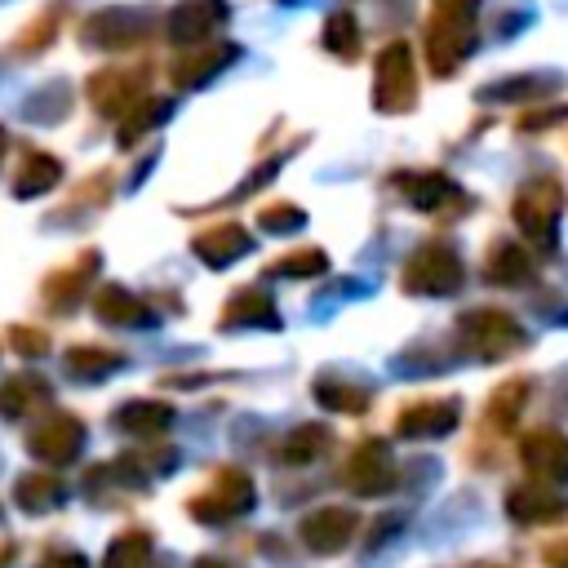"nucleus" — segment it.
Returning a JSON list of instances; mask_svg holds the SVG:
<instances>
[{"label":"nucleus","mask_w":568,"mask_h":568,"mask_svg":"<svg viewBox=\"0 0 568 568\" xmlns=\"http://www.w3.org/2000/svg\"><path fill=\"white\" fill-rule=\"evenodd\" d=\"M0 155H4V129H0Z\"/></svg>","instance_id":"393cba45"},{"label":"nucleus","mask_w":568,"mask_h":568,"mask_svg":"<svg viewBox=\"0 0 568 568\" xmlns=\"http://www.w3.org/2000/svg\"><path fill=\"white\" fill-rule=\"evenodd\" d=\"M169 413L164 408H155V404H129L124 413H120V426H129V430H151V426H160Z\"/></svg>","instance_id":"b1692460"},{"label":"nucleus","mask_w":568,"mask_h":568,"mask_svg":"<svg viewBox=\"0 0 568 568\" xmlns=\"http://www.w3.org/2000/svg\"><path fill=\"white\" fill-rule=\"evenodd\" d=\"M475 13L479 0H439L430 18V67L453 75V67L475 49Z\"/></svg>","instance_id":"f257e3e1"},{"label":"nucleus","mask_w":568,"mask_h":568,"mask_svg":"<svg viewBox=\"0 0 568 568\" xmlns=\"http://www.w3.org/2000/svg\"><path fill=\"white\" fill-rule=\"evenodd\" d=\"M244 248H248V235H244L235 222H217V226H209L204 235H195V253H200L209 266H226V262L244 257Z\"/></svg>","instance_id":"9d476101"},{"label":"nucleus","mask_w":568,"mask_h":568,"mask_svg":"<svg viewBox=\"0 0 568 568\" xmlns=\"http://www.w3.org/2000/svg\"><path fill=\"white\" fill-rule=\"evenodd\" d=\"M226 324H275V311L262 288H248L226 306Z\"/></svg>","instance_id":"f3484780"},{"label":"nucleus","mask_w":568,"mask_h":568,"mask_svg":"<svg viewBox=\"0 0 568 568\" xmlns=\"http://www.w3.org/2000/svg\"><path fill=\"white\" fill-rule=\"evenodd\" d=\"M226 62H235V44H226V40H217V44H200L195 53H186V58L178 62L173 80H178L182 89H191V84L213 80V75H217Z\"/></svg>","instance_id":"1a4fd4ad"},{"label":"nucleus","mask_w":568,"mask_h":568,"mask_svg":"<svg viewBox=\"0 0 568 568\" xmlns=\"http://www.w3.org/2000/svg\"><path fill=\"white\" fill-rule=\"evenodd\" d=\"M484 275H488L493 284H506V288H515V284L532 280V257H528L524 248H515V244H493V257H488Z\"/></svg>","instance_id":"f8f14e48"},{"label":"nucleus","mask_w":568,"mask_h":568,"mask_svg":"<svg viewBox=\"0 0 568 568\" xmlns=\"http://www.w3.org/2000/svg\"><path fill=\"white\" fill-rule=\"evenodd\" d=\"M31 395H40V382L36 377H22V382H9L4 395H0V413H22L31 404Z\"/></svg>","instance_id":"4be33fe9"},{"label":"nucleus","mask_w":568,"mask_h":568,"mask_svg":"<svg viewBox=\"0 0 568 568\" xmlns=\"http://www.w3.org/2000/svg\"><path fill=\"white\" fill-rule=\"evenodd\" d=\"M417 98V80H413V53L404 40L386 44L377 58V75H373V102L382 111H408Z\"/></svg>","instance_id":"7ed1b4c3"},{"label":"nucleus","mask_w":568,"mask_h":568,"mask_svg":"<svg viewBox=\"0 0 568 568\" xmlns=\"http://www.w3.org/2000/svg\"><path fill=\"white\" fill-rule=\"evenodd\" d=\"M404 195H408V204H417V209H444L448 200H462L466 204V195L444 178V173H413L408 182H404Z\"/></svg>","instance_id":"9b49d317"},{"label":"nucleus","mask_w":568,"mask_h":568,"mask_svg":"<svg viewBox=\"0 0 568 568\" xmlns=\"http://www.w3.org/2000/svg\"><path fill=\"white\" fill-rule=\"evenodd\" d=\"M462 284V257L453 244H422L404 266V288L413 293H453Z\"/></svg>","instance_id":"20e7f679"},{"label":"nucleus","mask_w":568,"mask_h":568,"mask_svg":"<svg viewBox=\"0 0 568 568\" xmlns=\"http://www.w3.org/2000/svg\"><path fill=\"white\" fill-rule=\"evenodd\" d=\"M559 209H564V186L550 182V178H537L519 191L515 200V222L519 231L532 240V244H555V222H559Z\"/></svg>","instance_id":"f03ea898"},{"label":"nucleus","mask_w":568,"mask_h":568,"mask_svg":"<svg viewBox=\"0 0 568 568\" xmlns=\"http://www.w3.org/2000/svg\"><path fill=\"white\" fill-rule=\"evenodd\" d=\"M98 315H102L106 324H146V320H151L146 306H142L133 293H124L120 284H106V288L98 293Z\"/></svg>","instance_id":"2eb2a0df"},{"label":"nucleus","mask_w":568,"mask_h":568,"mask_svg":"<svg viewBox=\"0 0 568 568\" xmlns=\"http://www.w3.org/2000/svg\"><path fill=\"white\" fill-rule=\"evenodd\" d=\"M328 262H324V253H293V257H284V262H275V275H320Z\"/></svg>","instance_id":"5701e85b"},{"label":"nucleus","mask_w":568,"mask_h":568,"mask_svg":"<svg viewBox=\"0 0 568 568\" xmlns=\"http://www.w3.org/2000/svg\"><path fill=\"white\" fill-rule=\"evenodd\" d=\"M75 444H80V422H71V417H53L49 426H40L31 435V448L40 457H71Z\"/></svg>","instance_id":"4468645a"},{"label":"nucleus","mask_w":568,"mask_h":568,"mask_svg":"<svg viewBox=\"0 0 568 568\" xmlns=\"http://www.w3.org/2000/svg\"><path fill=\"white\" fill-rule=\"evenodd\" d=\"M58 178H62V164H58L53 155H40V151H36V155L22 160V169H18V178H13V195L31 200V195L49 191Z\"/></svg>","instance_id":"ddd939ff"},{"label":"nucleus","mask_w":568,"mask_h":568,"mask_svg":"<svg viewBox=\"0 0 568 568\" xmlns=\"http://www.w3.org/2000/svg\"><path fill=\"white\" fill-rule=\"evenodd\" d=\"M550 89H555V80H546V75H528V80H506V84H493L484 98H515V102H528V98L550 93Z\"/></svg>","instance_id":"6ab92c4d"},{"label":"nucleus","mask_w":568,"mask_h":568,"mask_svg":"<svg viewBox=\"0 0 568 568\" xmlns=\"http://www.w3.org/2000/svg\"><path fill=\"white\" fill-rule=\"evenodd\" d=\"M146 22H151V13H142V9H106L93 22H84V40L106 44V49H120V44L142 40L146 36Z\"/></svg>","instance_id":"6e6552de"},{"label":"nucleus","mask_w":568,"mask_h":568,"mask_svg":"<svg viewBox=\"0 0 568 568\" xmlns=\"http://www.w3.org/2000/svg\"><path fill=\"white\" fill-rule=\"evenodd\" d=\"M67 368L75 373V377H102V373H111V368H120V355H111V351H71L67 355Z\"/></svg>","instance_id":"a211bd4d"},{"label":"nucleus","mask_w":568,"mask_h":568,"mask_svg":"<svg viewBox=\"0 0 568 568\" xmlns=\"http://www.w3.org/2000/svg\"><path fill=\"white\" fill-rule=\"evenodd\" d=\"M328 49L342 53V58H355V53H359V31H355L351 13H337V18L328 22Z\"/></svg>","instance_id":"aec40b11"},{"label":"nucleus","mask_w":568,"mask_h":568,"mask_svg":"<svg viewBox=\"0 0 568 568\" xmlns=\"http://www.w3.org/2000/svg\"><path fill=\"white\" fill-rule=\"evenodd\" d=\"M462 337H466V346L479 351L484 359H501L510 346L524 342L519 324H515L510 315H501V311H470V315L462 320Z\"/></svg>","instance_id":"39448f33"},{"label":"nucleus","mask_w":568,"mask_h":568,"mask_svg":"<svg viewBox=\"0 0 568 568\" xmlns=\"http://www.w3.org/2000/svg\"><path fill=\"white\" fill-rule=\"evenodd\" d=\"M306 222V213H297L293 204H280V209H266L262 213V231H271V235H288V231H297Z\"/></svg>","instance_id":"412c9836"},{"label":"nucleus","mask_w":568,"mask_h":568,"mask_svg":"<svg viewBox=\"0 0 568 568\" xmlns=\"http://www.w3.org/2000/svg\"><path fill=\"white\" fill-rule=\"evenodd\" d=\"M453 417H457V408L453 404H417V408H408L404 413V430L408 435H439V430H448L453 426Z\"/></svg>","instance_id":"dca6fc26"},{"label":"nucleus","mask_w":568,"mask_h":568,"mask_svg":"<svg viewBox=\"0 0 568 568\" xmlns=\"http://www.w3.org/2000/svg\"><path fill=\"white\" fill-rule=\"evenodd\" d=\"M226 4L222 0H182L173 13H169V22H164V31L178 40V44H204L209 36H217V27L226 22Z\"/></svg>","instance_id":"423d86ee"},{"label":"nucleus","mask_w":568,"mask_h":568,"mask_svg":"<svg viewBox=\"0 0 568 568\" xmlns=\"http://www.w3.org/2000/svg\"><path fill=\"white\" fill-rule=\"evenodd\" d=\"M142 89H146V80L138 71H120V67H106L89 80V98L102 115H120V111L129 115L142 102Z\"/></svg>","instance_id":"0eeeda50"}]
</instances>
